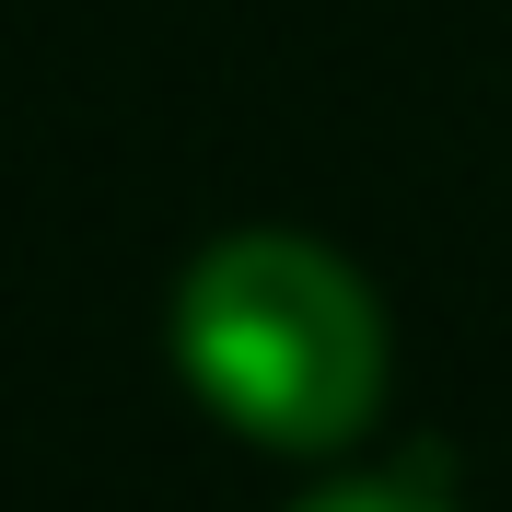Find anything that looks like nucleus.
<instances>
[{"instance_id": "nucleus-1", "label": "nucleus", "mask_w": 512, "mask_h": 512, "mask_svg": "<svg viewBox=\"0 0 512 512\" xmlns=\"http://www.w3.org/2000/svg\"><path fill=\"white\" fill-rule=\"evenodd\" d=\"M175 361L245 443L326 454L384 396V315L303 233H222L175 291Z\"/></svg>"}, {"instance_id": "nucleus-2", "label": "nucleus", "mask_w": 512, "mask_h": 512, "mask_svg": "<svg viewBox=\"0 0 512 512\" xmlns=\"http://www.w3.org/2000/svg\"><path fill=\"white\" fill-rule=\"evenodd\" d=\"M303 512H443L431 489H396V478H361V489H326V501H303Z\"/></svg>"}]
</instances>
